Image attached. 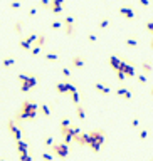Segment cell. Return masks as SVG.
Returning a JSON list of instances; mask_svg holds the SVG:
<instances>
[{
	"mask_svg": "<svg viewBox=\"0 0 153 161\" xmlns=\"http://www.w3.org/2000/svg\"><path fill=\"white\" fill-rule=\"evenodd\" d=\"M140 5H141V7H150L151 2H150V0H140Z\"/></svg>",
	"mask_w": 153,
	"mask_h": 161,
	"instance_id": "37",
	"label": "cell"
},
{
	"mask_svg": "<svg viewBox=\"0 0 153 161\" xmlns=\"http://www.w3.org/2000/svg\"><path fill=\"white\" fill-rule=\"evenodd\" d=\"M120 71L123 72L124 75H130V77H133V75H135V69H133V65L126 64V62H121V67H120Z\"/></svg>",
	"mask_w": 153,
	"mask_h": 161,
	"instance_id": "7",
	"label": "cell"
},
{
	"mask_svg": "<svg viewBox=\"0 0 153 161\" xmlns=\"http://www.w3.org/2000/svg\"><path fill=\"white\" fill-rule=\"evenodd\" d=\"M37 109H39V106L34 101H24L17 112V119H34L37 114Z\"/></svg>",
	"mask_w": 153,
	"mask_h": 161,
	"instance_id": "1",
	"label": "cell"
},
{
	"mask_svg": "<svg viewBox=\"0 0 153 161\" xmlns=\"http://www.w3.org/2000/svg\"><path fill=\"white\" fill-rule=\"evenodd\" d=\"M51 5H61V7H64V0H51Z\"/></svg>",
	"mask_w": 153,
	"mask_h": 161,
	"instance_id": "36",
	"label": "cell"
},
{
	"mask_svg": "<svg viewBox=\"0 0 153 161\" xmlns=\"http://www.w3.org/2000/svg\"><path fill=\"white\" fill-rule=\"evenodd\" d=\"M46 59H47V61H57L59 54L57 52H47V54H46Z\"/></svg>",
	"mask_w": 153,
	"mask_h": 161,
	"instance_id": "24",
	"label": "cell"
},
{
	"mask_svg": "<svg viewBox=\"0 0 153 161\" xmlns=\"http://www.w3.org/2000/svg\"><path fill=\"white\" fill-rule=\"evenodd\" d=\"M46 44V35L44 34H37V40H36V45L37 47H42Z\"/></svg>",
	"mask_w": 153,
	"mask_h": 161,
	"instance_id": "21",
	"label": "cell"
},
{
	"mask_svg": "<svg viewBox=\"0 0 153 161\" xmlns=\"http://www.w3.org/2000/svg\"><path fill=\"white\" fill-rule=\"evenodd\" d=\"M120 15L121 17H124V18H130V20H133V18L136 17V12L133 10L131 7H128V5H123V7H120Z\"/></svg>",
	"mask_w": 153,
	"mask_h": 161,
	"instance_id": "6",
	"label": "cell"
},
{
	"mask_svg": "<svg viewBox=\"0 0 153 161\" xmlns=\"http://www.w3.org/2000/svg\"><path fill=\"white\" fill-rule=\"evenodd\" d=\"M39 4H40L42 8H47L49 10V7H51V0H39Z\"/></svg>",
	"mask_w": 153,
	"mask_h": 161,
	"instance_id": "28",
	"label": "cell"
},
{
	"mask_svg": "<svg viewBox=\"0 0 153 161\" xmlns=\"http://www.w3.org/2000/svg\"><path fill=\"white\" fill-rule=\"evenodd\" d=\"M42 159L44 161H52V154H49V153L44 151V153H42Z\"/></svg>",
	"mask_w": 153,
	"mask_h": 161,
	"instance_id": "33",
	"label": "cell"
},
{
	"mask_svg": "<svg viewBox=\"0 0 153 161\" xmlns=\"http://www.w3.org/2000/svg\"><path fill=\"white\" fill-rule=\"evenodd\" d=\"M108 25H109V18H101L99 24H98V27L103 30V29H108Z\"/></svg>",
	"mask_w": 153,
	"mask_h": 161,
	"instance_id": "25",
	"label": "cell"
},
{
	"mask_svg": "<svg viewBox=\"0 0 153 161\" xmlns=\"http://www.w3.org/2000/svg\"><path fill=\"white\" fill-rule=\"evenodd\" d=\"M7 128H8V131L12 132V136L15 138V141H19V139H22V129L19 128L17 124H15V121H8V124H7Z\"/></svg>",
	"mask_w": 153,
	"mask_h": 161,
	"instance_id": "5",
	"label": "cell"
},
{
	"mask_svg": "<svg viewBox=\"0 0 153 161\" xmlns=\"http://www.w3.org/2000/svg\"><path fill=\"white\" fill-rule=\"evenodd\" d=\"M124 44H126L128 47H136L140 42H138V39H136V37H128V39L124 40Z\"/></svg>",
	"mask_w": 153,
	"mask_h": 161,
	"instance_id": "17",
	"label": "cell"
},
{
	"mask_svg": "<svg viewBox=\"0 0 153 161\" xmlns=\"http://www.w3.org/2000/svg\"><path fill=\"white\" fill-rule=\"evenodd\" d=\"M76 112H77V118H79V119H84L86 112H84V107L83 106H79V104H77V106H76Z\"/></svg>",
	"mask_w": 153,
	"mask_h": 161,
	"instance_id": "23",
	"label": "cell"
},
{
	"mask_svg": "<svg viewBox=\"0 0 153 161\" xmlns=\"http://www.w3.org/2000/svg\"><path fill=\"white\" fill-rule=\"evenodd\" d=\"M151 7H153V2H151Z\"/></svg>",
	"mask_w": 153,
	"mask_h": 161,
	"instance_id": "44",
	"label": "cell"
},
{
	"mask_svg": "<svg viewBox=\"0 0 153 161\" xmlns=\"http://www.w3.org/2000/svg\"><path fill=\"white\" fill-rule=\"evenodd\" d=\"M52 144H54V141H52V138H44V146H46V148H51Z\"/></svg>",
	"mask_w": 153,
	"mask_h": 161,
	"instance_id": "30",
	"label": "cell"
},
{
	"mask_svg": "<svg viewBox=\"0 0 153 161\" xmlns=\"http://www.w3.org/2000/svg\"><path fill=\"white\" fill-rule=\"evenodd\" d=\"M116 74H118V79H120V81H123V79L126 77V75H124V74H123V72H121V71H116Z\"/></svg>",
	"mask_w": 153,
	"mask_h": 161,
	"instance_id": "39",
	"label": "cell"
},
{
	"mask_svg": "<svg viewBox=\"0 0 153 161\" xmlns=\"http://www.w3.org/2000/svg\"><path fill=\"white\" fill-rule=\"evenodd\" d=\"M0 161H5V159H4V158H0Z\"/></svg>",
	"mask_w": 153,
	"mask_h": 161,
	"instance_id": "43",
	"label": "cell"
},
{
	"mask_svg": "<svg viewBox=\"0 0 153 161\" xmlns=\"http://www.w3.org/2000/svg\"><path fill=\"white\" fill-rule=\"evenodd\" d=\"M64 25H62V20H54V22H51V29L52 30H61Z\"/></svg>",
	"mask_w": 153,
	"mask_h": 161,
	"instance_id": "22",
	"label": "cell"
},
{
	"mask_svg": "<svg viewBox=\"0 0 153 161\" xmlns=\"http://www.w3.org/2000/svg\"><path fill=\"white\" fill-rule=\"evenodd\" d=\"M49 8H51V12H52L54 15H61L62 10H64V7H61V5H51Z\"/></svg>",
	"mask_w": 153,
	"mask_h": 161,
	"instance_id": "20",
	"label": "cell"
},
{
	"mask_svg": "<svg viewBox=\"0 0 153 161\" xmlns=\"http://www.w3.org/2000/svg\"><path fill=\"white\" fill-rule=\"evenodd\" d=\"M94 87L99 91V92H103V94H104V96H108V94H109V87L103 86V84H99V82H96V84H94Z\"/></svg>",
	"mask_w": 153,
	"mask_h": 161,
	"instance_id": "19",
	"label": "cell"
},
{
	"mask_svg": "<svg viewBox=\"0 0 153 161\" xmlns=\"http://www.w3.org/2000/svg\"><path fill=\"white\" fill-rule=\"evenodd\" d=\"M73 65L76 69H83L84 65V57H81V55H74L73 57Z\"/></svg>",
	"mask_w": 153,
	"mask_h": 161,
	"instance_id": "11",
	"label": "cell"
},
{
	"mask_svg": "<svg viewBox=\"0 0 153 161\" xmlns=\"http://www.w3.org/2000/svg\"><path fill=\"white\" fill-rule=\"evenodd\" d=\"M56 91H57L59 94H67V92H74L76 87L71 82H57L56 84Z\"/></svg>",
	"mask_w": 153,
	"mask_h": 161,
	"instance_id": "4",
	"label": "cell"
},
{
	"mask_svg": "<svg viewBox=\"0 0 153 161\" xmlns=\"http://www.w3.org/2000/svg\"><path fill=\"white\" fill-rule=\"evenodd\" d=\"M19 47H20V49H24V50H30V49H32V42H30L27 37H24V39L19 40Z\"/></svg>",
	"mask_w": 153,
	"mask_h": 161,
	"instance_id": "9",
	"label": "cell"
},
{
	"mask_svg": "<svg viewBox=\"0 0 153 161\" xmlns=\"http://www.w3.org/2000/svg\"><path fill=\"white\" fill-rule=\"evenodd\" d=\"M62 75L69 79V77H71V71H69V69H67V67H62Z\"/></svg>",
	"mask_w": 153,
	"mask_h": 161,
	"instance_id": "34",
	"label": "cell"
},
{
	"mask_svg": "<svg viewBox=\"0 0 153 161\" xmlns=\"http://www.w3.org/2000/svg\"><path fill=\"white\" fill-rule=\"evenodd\" d=\"M87 40L91 44H94L96 42V34H89V35H87Z\"/></svg>",
	"mask_w": 153,
	"mask_h": 161,
	"instance_id": "38",
	"label": "cell"
},
{
	"mask_svg": "<svg viewBox=\"0 0 153 161\" xmlns=\"http://www.w3.org/2000/svg\"><path fill=\"white\" fill-rule=\"evenodd\" d=\"M151 161H153V159H151Z\"/></svg>",
	"mask_w": 153,
	"mask_h": 161,
	"instance_id": "46",
	"label": "cell"
},
{
	"mask_svg": "<svg viewBox=\"0 0 153 161\" xmlns=\"http://www.w3.org/2000/svg\"><path fill=\"white\" fill-rule=\"evenodd\" d=\"M24 25H25V24H24L22 20H17V22H15V25H14V32H15V34H22V30H24Z\"/></svg>",
	"mask_w": 153,
	"mask_h": 161,
	"instance_id": "18",
	"label": "cell"
},
{
	"mask_svg": "<svg viewBox=\"0 0 153 161\" xmlns=\"http://www.w3.org/2000/svg\"><path fill=\"white\" fill-rule=\"evenodd\" d=\"M40 111H42L44 116H51V109H49V106H46V104H42V106L39 107Z\"/></svg>",
	"mask_w": 153,
	"mask_h": 161,
	"instance_id": "26",
	"label": "cell"
},
{
	"mask_svg": "<svg viewBox=\"0 0 153 161\" xmlns=\"http://www.w3.org/2000/svg\"><path fill=\"white\" fill-rule=\"evenodd\" d=\"M138 81H140L141 84H145V82H146V77H145V75H138Z\"/></svg>",
	"mask_w": 153,
	"mask_h": 161,
	"instance_id": "40",
	"label": "cell"
},
{
	"mask_svg": "<svg viewBox=\"0 0 153 161\" xmlns=\"http://www.w3.org/2000/svg\"><path fill=\"white\" fill-rule=\"evenodd\" d=\"M151 94H153V89H151Z\"/></svg>",
	"mask_w": 153,
	"mask_h": 161,
	"instance_id": "45",
	"label": "cell"
},
{
	"mask_svg": "<svg viewBox=\"0 0 153 161\" xmlns=\"http://www.w3.org/2000/svg\"><path fill=\"white\" fill-rule=\"evenodd\" d=\"M150 49L153 50V37H151V40H150Z\"/></svg>",
	"mask_w": 153,
	"mask_h": 161,
	"instance_id": "42",
	"label": "cell"
},
{
	"mask_svg": "<svg viewBox=\"0 0 153 161\" xmlns=\"http://www.w3.org/2000/svg\"><path fill=\"white\" fill-rule=\"evenodd\" d=\"M2 65H4L5 69H10L15 65V59L14 57H5L4 61H2Z\"/></svg>",
	"mask_w": 153,
	"mask_h": 161,
	"instance_id": "12",
	"label": "cell"
},
{
	"mask_svg": "<svg viewBox=\"0 0 153 161\" xmlns=\"http://www.w3.org/2000/svg\"><path fill=\"white\" fill-rule=\"evenodd\" d=\"M51 151L56 154V156H59V158H66L67 154H69V148H67V144H66V143H54L51 146Z\"/></svg>",
	"mask_w": 153,
	"mask_h": 161,
	"instance_id": "3",
	"label": "cell"
},
{
	"mask_svg": "<svg viewBox=\"0 0 153 161\" xmlns=\"http://www.w3.org/2000/svg\"><path fill=\"white\" fill-rule=\"evenodd\" d=\"M17 149H19V156L20 154H29V146H27L25 141H22V139L17 141Z\"/></svg>",
	"mask_w": 153,
	"mask_h": 161,
	"instance_id": "8",
	"label": "cell"
},
{
	"mask_svg": "<svg viewBox=\"0 0 153 161\" xmlns=\"http://www.w3.org/2000/svg\"><path fill=\"white\" fill-rule=\"evenodd\" d=\"M36 15H37V8H36V7H30V8H29V14H27V17H29V18H34Z\"/></svg>",
	"mask_w": 153,
	"mask_h": 161,
	"instance_id": "29",
	"label": "cell"
},
{
	"mask_svg": "<svg viewBox=\"0 0 153 161\" xmlns=\"http://www.w3.org/2000/svg\"><path fill=\"white\" fill-rule=\"evenodd\" d=\"M19 159H20V161H32V158H30L29 154H20V156H19Z\"/></svg>",
	"mask_w": 153,
	"mask_h": 161,
	"instance_id": "35",
	"label": "cell"
},
{
	"mask_svg": "<svg viewBox=\"0 0 153 161\" xmlns=\"http://www.w3.org/2000/svg\"><path fill=\"white\" fill-rule=\"evenodd\" d=\"M143 71H145V72H151V64H150V62H143Z\"/></svg>",
	"mask_w": 153,
	"mask_h": 161,
	"instance_id": "32",
	"label": "cell"
},
{
	"mask_svg": "<svg viewBox=\"0 0 153 161\" xmlns=\"http://www.w3.org/2000/svg\"><path fill=\"white\" fill-rule=\"evenodd\" d=\"M19 81H20V89L24 91V92L30 91L37 84V79L34 77V75H27V74H20L19 75Z\"/></svg>",
	"mask_w": 153,
	"mask_h": 161,
	"instance_id": "2",
	"label": "cell"
},
{
	"mask_svg": "<svg viewBox=\"0 0 153 161\" xmlns=\"http://www.w3.org/2000/svg\"><path fill=\"white\" fill-rule=\"evenodd\" d=\"M121 62H123V61H120V59H118L116 55H111V57H109V64H111V67H113L114 71H120Z\"/></svg>",
	"mask_w": 153,
	"mask_h": 161,
	"instance_id": "10",
	"label": "cell"
},
{
	"mask_svg": "<svg viewBox=\"0 0 153 161\" xmlns=\"http://www.w3.org/2000/svg\"><path fill=\"white\" fill-rule=\"evenodd\" d=\"M22 5H24L22 0H12V2H8V8H12V10H17V8H20Z\"/></svg>",
	"mask_w": 153,
	"mask_h": 161,
	"instance_id": "13",
	"label": "cell"
},
{
	"mask_svg": "<svg viewBox=\"0 0 153 161\" xmlns=\"http://www.w3.org/2000/svg\"><path fill=\"white\" fill-rule=\"evenodd\" d=\"M146 136H148V132H146V131H141V132H140V138H141V139H145Z\"/></svg>",
	"mask_w": 153,
	"mask_h": 161,
	"instance_id": "41",
	"label": "cell"
},
{
	"mask_svg": "<svg viewBox=\"0 0 153 161\" xmlns=\"http://www.w3.org/2000/svg\"><path fill=\"white\" fill-rule=\"evenodd\" d=\"M116 96L124 97V99H131V92H130L128 89H118V91H116Z\"/></svg>",
	"mask_w": 153,
	"mask_h": 161,
	"instance_id": "16",
	"label": "cell"
},
{
	"mask_svg": "<svg viewBox=\"0 0 153 161\" xmlns=\"http://www.w3.org/2000/svg\"><path fill=\"white\" fill-rule=\"evenodd\" d=\"M145 27H146V30H148V32L151 34V37H153V20H148Z\"/></svg>",
	"mask_w": 153,
	"mask_h": 161,
	"instance_id": "31",
	"label": "cell"
},
{
	"mask_svg": "<svg viewBox=\"0 0 153 161\" xmlns=\"http://www.w3.org/2000/svg\"><path fill=\"white\" fill-rule=\"evenodd\" d=\"M62 25H76V18H74L73 15H66V17L62 18Z\"/></svg>",
	"mask_w": 153,
	"mask_h": 161,
	"instance_id": "15",
	"label": "cell"
},
{
	"mask_svg": "<svg viewBox=\"0 0 153 161\" xmlns=\"http://www.w3.org/2000/svg\"><path fill=\"white\" fill-rule=\"evenodd\" d=\"M39 52H40V47H37V45H34L32 49H30V55H32V57H37Z\"/></svg>",
	"mask_w": 153,
	"mask_h": 161,
	"instance_id": "27",
	"label": "cell"
},
{
	"mask_svg": "<svg viewBox=\"0 0 153 161\" xmlns=\"http://www.w3.org/2000/svg\"><path fill=\"white\" fill-rule=\"evenodd\" d=\"M62 30H64L66 35H74V32H76V25H64Z\"/></svg>",
	"mask_w": 153,
	"mask_h": 161,
	"instance_id": "14",
	"label": "cell"
}]
</instances>
